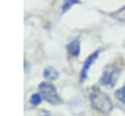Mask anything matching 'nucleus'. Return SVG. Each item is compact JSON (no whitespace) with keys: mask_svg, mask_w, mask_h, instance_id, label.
I'll return each instance as SVG.
<instances>
[{"mask_svg":"<svg viewBox=\"0 0 125 116\" xmlns=\"http://www.w3.org/2000/svg\"><path fill=\"white\" fill-rule=\"evenodd\" d=\"M90 102L94 109L103 114H108L112 109V102L108 96L98 88L92 89L90 93Z\"/></svg>","mask_w":125,"mask_h":116,"instance_id":"obj_1","label":"nucleus"},{"mask_svg":"<svg viewBox=\"0 0 125 116\" xmlns=\"http://www.w3.org/2000/svg\"><path fill=\"white\" fill-rule=\"evenodd\" d=\"M120 75V68L114 64H109L106 65L103 71L102 77H101V84L105 86V87H110L112 88L118 77Z\"/></svg>","mask_w":125,"mask_h":116,"instance_id":"obj_2","label":"nucleus"},{"mask_svg":"<svg viewBox=\"0 0 125 116\" xmlns=\"http://www.w3.org/2000/svg\"><path fill=\"white\" fill-rule=\"evenodd\" d=\"M38 89L40 92V96H42L51 104H58L61 102V98L58 95V92L52 84L43 82L39 85Z\"/></svg>","mask_w":125,"mask_h":116,"instance_id":"obj_3","label":"nucleus"},{"mask_svg":"<svg viewBox=\"0 0 125 116\" xmlns=\"http://www.w3.org/2000/svg\"><path fill=\"white\" fill-rule=\"evenodd\" d=\"M99 53H100V50H97L96 52H94L93 54H91L87 59L85 60L83 66H82V69H81V72H80V81L81 82H84L86 79H87V73H88V70L90 68V66L92 65V63L95 61V59L98 58L99 56Z\"/></svg>","mask_w":125,"mask_h":116,"instance_id":"obj_4","label":"nucleus"},{"mask_svg":"<svg viewBox=\"0 0 125 116\" xmlns=\"http://www.w3.org/2000/svg\"><path fill=\"white\" fill-rule=\"evenodd\" d=\"M67 50H68V52H69L70 55H72L74 57L78 56V54L80 52V43H79V41L75 39L72 42H70L67 45Z\"/></svg>","mask_w":125,"mask_h":116,"instance_id":"obj_5","label":"nucleus"},{"mask_svg":"<svg viewBox=\"0 0 125 116\" xmlns=\"http://www.w3.org/2000/svg\"><path fill=\"white\" fill-rule=\"evenodd\" d=\"M43 76L46 78V79H49V80H55L58 78L59 76V73L56 69H54L53 67H47L44 69V73H43Z\"/></svg>","mask_w":125,"mask_h":116,"instance_id":"obj_6","label":"nucleus"},{"mask_svg":"<svg viewBox=\"0 0 125 116\" xmlns=\"http://www.w3.org/2000/svg\"><path fill=\"white\" fill-rule=\"evenodd\" d=\"M115 97L123 103H125V84L115 92Z\"/></svg>","mask_w":125,"mask_h":116,"instance_id":"obj_7","label":"nucleus"},{"mask_svg":"<svg viewBox=\"0 0 125 116\" xmlns=\"http://www.w3.org/2000/svg\"><path fill=\"white\" fill-rule=\"evenodd\" d=\"M41 96L39 95V94H33L32 96H31V97H30V101H31V103L32 104H34V105H37V104H39L40 102H41Z\"/></svg>","mask_w":125,"mask_h":116,"instance_id":"obj_8","label":"nucleus"},{"mask_svg":"<svg viewBox=\"0 0 125 116\" xmlns=\"http://www.w3.org/2000/svg\"><path fill=\"white\" fill-rule=\"evenodd\" d=\"M76 3H78V1H76V0H73V1L67 0V1H64L63 4H62V12H65L70 6H72L73 4H76Z\"/></svg>","mask_w":125,"mask_h":116,"instance_id":"obj_9","label":"nucleus"}]
</instances>
